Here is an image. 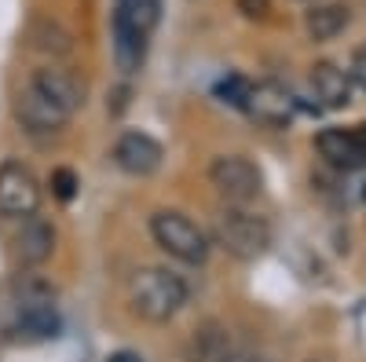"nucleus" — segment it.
I'll return each mask as SVG.
<instances>
[{
	"label": "nucleus",
	"instance_id": "f257e3e1",
	"mask_svg": "<svg viewBox=\"0 0 366 362\" xmlns=\"http://www.w3.org/2000/svg\"><path fill=\"white\" fill-rule=\"evenodd\" d=\"M162 19V0H114V63L136 74L147 59V41Z\"/></svg>",
	"mask_w": 366,
	"mask_h": 362
},
{
	"label": "nucleus",
	"instance_id": "f03ea898",
	"mask_svg": "<svg viewBox=\"0 0 366 362\" xmlns=\"http://www.w3.org/2000/svg\"><path fill=\"white\" fill-rule=\"evenodd\" d=\"M187 304V282L169 267H147L132 278V311L147 322H169Z\"/></svg>",
	"mask_w": 366,
	"mask_h": 362
},
{
	"label": "nucleus",
	"instance_id": "7ed1b4c3",
	"mask_svg": "<svg viewBox=\"0 0 366 362\" xmlns=\"http://www.w3.org/2000/svg\"><path fill=\"white\" fill-rule=\"evenodd\" d=\"M212 238H217V246H224L234 260H257L271 246V227H267L264 216L249 213V208L227 205V208H220V216L212 220Z\"/></svg>",
	"mask_w": 366,
	"mask_h": 362
},
{
	"label": "nucleus",
	"instance_id": "20e7f679",
	"mask_svg": "<svg viewBox=\"0 0 366 362\" xmlns=\"http://www.w3.org/2000/svg\"><path fill=\"white\" fill-rule=\"evenodd\" d=\"M150 234H154L158 246L179 263H205L209 260L205 231L191 216L176 213V208H162V213L150 216Z\"/></svg>",
	"mask_w": 366,
	"mask_h": 362
},
{
	"label": "nucleus",
	"instance_id": "39448f33",
	"mask_svg": "<svg viewBox=\"0 0 366 362\" xmlns=\"http://www.w3.org/2000/svg\"><path fill=\"white\" fill-rule=\"evenodd\" d=\"M41 205V183L22 161L0 165V216L4 220H26L37 216Z\"/></svg>",
	"mask_w": 366,
	"mask_h": 362
},
{
	"label": "nucleus",
	"instance_id": "423d86ee",
	"mask_svg": "<svg viewBox=\"0 0 366 362\" xmlns=\"http://www.w3.org/2000/svg\"><path fill=\"white\" fill-rule=\"evenodd\" d=\"M209 179L212 187L220 191V198H227L231 205H246L260 194L264 187V176L249 158H238V154H224L209 165Z\"/></svg>",
	"mask_w": 366,
	"mask_h": 362
},
{
	"label": "nucleus",
	"instance_id": "0eeeda50",
	"mask_svg": "<svg viewBox=\"0 0 366 362\" xmlns=\"http://www.w3.org/2000/svg\"><path fill=\"white\" fill-rule=\"evenodd\" d=\"M15 117L26 132H37V136H51V132H63L70 125V110H63L59 103H51L41 88L26 84L19 99H15Z\"/></svg>",
	"mask_w": 366,
	"mask_h": 362
},
{
	"label": "nucleus",
	"instance_id": "6e6552de",
	"mask_svg": "<svg viewBox=\"0 0 366 362\" xmlns=\"http://www.w3.org/2000/svg\"><path fill=\"white\" fill-rule=\"evenodd\" d=\"M319 158L333 169V172H352L362 169L366 161V132L362 129H326L315 139Z\"/></svg>",
	"mask_w": 366,
	"mask_h": 362
},
{
	"label": "nucleus",
	"instance_id": "1a4fd4ad",
	"mask_svg": "<svg viewBox=\"0 0 366 362\" xmlns=\"http://www.w3.org/2000/svg\"><path fill=\"white\" fill-rule=\"evenodd\" d=\"M246 110L267 129H290V121L297 114V99L286 92L279 81H260V84H249Z\"/></svg>",
	"mask_w": 366,
	"mask_h": 362
},
{
	"label": "nucleus",
	"instance_id": "9d476101",
	"mask_svg": "<svg viewBox=\"0 0 366 362\" xmlns=\"http://www.w3.org/2000/svg\"><path fill=\"white\" fill-rule=\"evenodd\" d=\"M114 165L129 176H150L162 165V143L147 132H125L114 143Z\"/></svg>",
	"mask_w": 366,
	"mask_h": 362
},
{
	"label": "nucleus",
	"instance_id": "9b49d317",
	"mask_svg": "<svg viewBox=\"0 0 366 362\" xmlns=\"http://www.w3.org/2000/svg\"><path fill=\"white\" fill-rule=\"evenodd\" d=\"M59 329H63V318H59L55 304H29L19 308V318L11 322V337L22 344H44L59 337Z\"/></svg>",
	"mask_w": 366,
	"mask_h": 362
},
{
	"label": "nucleus",
	"instance_id": "f8f14e48",
	"mask_svg": "<svg viewBox=\"0 0 366 362\" xmlns=\"http://www.w3.org/2000/svg\"><path fill=\"white\" fill-rule=\"evenodd\" d=\"M29 84L41 88V92H44L51 103H59V106L70 110V114H77L81 103H84V88H81V81H77L70 70L44 66V70H37L34 77H29Z\"/></svg>",
	"mask_w": 366,
	"mask_h": 362
},
{
	"label": "nucleus",
	"instance_id": "ddd939ff",
	"mask_svg": "<svg viewBox=\"0 0 366 362\" xmlns=\"http://www.w3.org/2000/svg\"><path fill=\"white\" fill-rule=\"evenodd\" d=\"M51 249H55V227L48 220H41V216H26L22 220V231L15 238L19 260L26 267H37V263H44L51 256Z\"/></svg>",
	"mask_w": 366,
	"mask_h": 362
},
{
	"label": "nucleus",
	"instance_id": "4468645a",
	"mask_svg": "<svg viewBox=\"0 0 366 362\" xmlns=\"http://www.w3.org/2000/svg\"><path fill=\"white\" fill-rule=\"evenodd\" d=\"M312 88L322 99V106H330V110H341V106L352 103V81L341 66H333V63L312 66Z\"/></svg>",
	"mask_w": 366,
	"mask_h": 362
},
{
	"label": "nucleus",
	"instance_id": "2eb2a0df",
	"mask_svg": "<svg viewBox=\"0 0 366 362\" xmlns=\"http://www.w3.org/2000/svg\"><path fill=\"white\" fill-rule=\"evenodd\" d=\"M348 22H352V8L348 4H322V8H312L308 11L304 29H308L312 41H333L337 34H345Z\"/></svg>",
	"mask_w": 366,
	"mask_h": 362
},
{
	"label": "nucleus",
	"instance_id": "dca6fc26",
	"mask_svg": "<svg viewBox=\"0 0 366 362\" xmlns=\"http://www.w3.org/2000/svg\"><path fill=\"white\" fill-rule=\"evenodd\" d=\"M15 296H19V308H29V304H51L55 300V286L41 275H19L15 282Z\"/></svg>",
	"mask_w": 366,
	"mask_h": 362
},
{
	"label": "nucleus",
	"instance_id": "f3484780",
	"mask_svg": "<svg viewBox=\"0 0 366 362\" xmlns=\"http://www.w3.org/2000/svg\"><path fill=\"white\" fill-rule=\"evenodd\" d=\"M217 96H220L224 103H231V106H242V110H246V99H249V81H246V77H227V81H220V84H217Z\"/></svg>",
	"mask_w": 366,
	"mask_h": 362
},
{
	"label": "nucleus",
	"instance_id": "a211bd4d",
	"mask_svg": "<svg viewBox=\"0 0 366 362\" xmlns=\"http://www.w3.org/2000/svg\"><path fill=\"white\" fill-rule=\"evenodd\" d=\"M77 172L74 169H51V194L59 198V201H74V194H77Z\"/></svg>",
	"mask_w": 366,
	"mask_h": 362
},
{
	"label": "nucleus",
	"instance_id": "6ab92c4d",
	"mask_svg": "<svg viewBox=\"0 0 366 362\" xmlns=\"http://www.w3.org/2000/svg\"><path fill=\"white\" fill-rule=\"evenodd\" d=\"M345 74H348V81L355 88H366V48H355L352 51V70H345Z\"/></svg>",
	"mask_w": 366,
	"mask_h": 362
},
{
	"label": "nucleus",
	"instance_id": "aec40b11",
	"mask_svg": "<svg viewBox=\"0 0 366 362\" xmlns=\"http://www.w3.org/2000/svg\"><path fill=\"white\" fill-rule=\"evenodd\" d=\"M267 8H271V0H238V11L246 19H264Z\"/></svg>",
	"mask_w": 366,
	"mask_h": 362
},
{
	"label": "nucleus",
	"instance_id": "412c9836",
	"mask_svg": "<svg viewBox=\"0 0 366 362\" xmlns=\"http://www.w3.org/2000/svg\"><path fill=\"white\" fill-rule=\"evenodd\" d=\"M217 362H267L264 355H253V351H227V355H220Z\"/></svg>",
	"mask_w": 366,
	"mask_h": 362
},
{
	"label": "nucleus",
	"instance_id": "4be33fe9",
	"mask_svg": "<svg viewBox=\"0 0 366 362\" xmlns=\"http://www.w3.org/2000/svg\"><path fill=\"white\" fill-rule=\"evenodd\" d=\"M107 362H143L136 351H114V355H107Z\"/></svg>",
	"mask_w": 366,
	"mask_h": 362
}]
</instances>
